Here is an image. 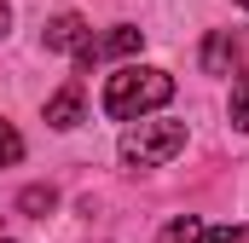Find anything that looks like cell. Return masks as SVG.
Here are the masks:
<instances>
[{
  "mask_svg": "<svg viewBox=\"0 0 249 243\" xmlns=\"http://www.w3.org/2000/svg\"><path fill=\"white\" fill-rule=\"evenodd\" d=\"M18 208H23L29 220H47V214L58 208V191H53V185H29V191L18 197Z\"/></svg>",
  "mask_w": 249,
  "mask_h": 243,
  "instance_id": "cell-6",
  "label": "cell"
},
{
  "mask_svg": "<svg viewBox=\"0 0 249 243\" xmlns=\"http://www.w3.org/2000/svg\"><path fill=\"white\" fill-rule=\"evenodd\" d=\"M174 151H186V127L180 122H139L122 133V162L127 168H157Z\"/></svg>",
  "mask_w": 249,
  "mask_h": 243,
  "instance_id": "cell-2",
  "label": "cell"
},
{
  "mask_svg": "<svg viewBox=\"0 0 249 243\" xmlns=\"http://www.w3.org/2000/svg\"><path fill=\"white\" fill-rule=\"evenodd\" d=\"M238 6H249V0H238Z\"/></svg>",
  "mask_w": 249,
  "mask_h": 243,
  "instance_id": "cell-13",
  "label": "cell"
},
{
  "mask_svg": "<svg viewBox=\"0 0 249 243\" xmlns=\"http://www.w3.org/2000/svg\"><path fill=\"white\" fill-rule=\"evenodd\" d=\"M162 243H203V220H197V214H180V220H168Z\"/></svg>",
  "mask_w": 249,
  "mask_h": 243,
  "instance_id": "cell-8",
  "label": "cell"
},
{
  "mask_svg": "<svg viewBox=\"0 0 249 243\" xmlns=\"http://www.w3.org/2000/svg\"><path fill=\"white\" fill-rule=\"evenodd\" d=\"M174 99V75L168 69H122L105 81V116L110 122H133L139 110H157Z\"/></svg>",
  "mask_w": 249,
  "mask_h": 243,
  "instance_id": "cell-1",
  "label": "cell"
},
{
  "mask_svg": "<svg viewBox=\"0 0 249 243\" xmlns=\"http://www.w3.org/2000/svg\"><path fill=\"white\" fill-rule=\"evenodd\" d=\"M87 41H93V35H87V23H81L75 12H58V17L47 23V47H53V52H81Z\"/></svg>",
  "mask_w": 249,
  "mask_h": 243,
  "instance_id": "cell-4",
  "label": "cell"
},
{
  "mask_svg": "<svg viewBox=\"0 0 249 243\" xmlns=\"http://www.w3.org/2000/svg\"><path fill=\"white\" fill-rule=\"evenodd\" d=\"M139 41H145L139 29H116V35H105V41H93V58H105V52H110V58H122V52H133Z\"/></svg>",
  "mask_w": 249,
  "mask_h": 243,
  "instance_id": "cell-7",
  "label": "cell"
},
{
  "mask_svg": "<svg viewBox=\"0 0 249 243\" xmlns=\"http://www.w3.org/2000/svg\"><path fill=\"white\" fill-rule=\"evenodd\" d=\"M209 243H249V226H220V232H203Z\"/></svg>",
  "mask_w": 249,
  "mask_h": 243,
  "instance_id": "cell-11",
  "label": "cell"
},
{
  "mask_svg": "<svg viewBox=\"0 0 249 243\" xmlns=\"http://www.w3.org/2000/svg\"><path fill=\"white\" fill-rule=\"evenodd\" d=\"M238 52H244V41H238L232 29H214V35L203 41V75H226V69L238 64Z\"/></svg>",
  "mask_w": 249,
  "mask_h": 243,
  "instance_id": "cell-3",
  "label": "cell"
},
{
  "mask_svg": "<svg viewBox=\"0 0 249 243\" xmlns=\"http://www.w3.org/2000/svg\"><path fill=\"white\" fill-rule=\"evenodd\" d=\"M18 156H23V139H18V127H6V122H0V168H6V162H18Z\"/></svg>",
  "mask_w": 249,
  "mask_h": 243,
  "instance_id": "cell-10",
  "label": "cell"
},
{
  "mask_svg": "<svg viewBox=\"0 0 249 243\" xmlns=\"http://www.w3.org/2000/svg\"><path fill=\"white\" fill-rule=\"evenodd\" d=\"M6 23H12V6H6V0H0V35H6Z\"/></svg>",
  "mask_w": 249,
  "mask_h": 243,
  "instance_id": "cell-12",
  "label": "cell"
},
{
  "mask_svg": "<svg viewBox=\"0 0 249 243\" xmlns=\"http://www.w3.org/2000/svg\"><path fill=\"white\" fill-rule=\"evenodd\" d=\"M47 122H53V127H75V122H81V81H70L58 99L47 104Z\"/></svg>",
  "mask_w": 249,
  "mask_h": 243,
  "instance_id": "cell-5",
  "label": "cell"
},
{
  "mask_svg": "<svg viewBox=\"0 0 249 243\" xmlns=\"http://www.w3.org/2000/svg\"><path fill=\"white\" fill-rule=\"evenodd\" d=\"M232 122H238V127H249V69L232 81Z\"/></svg>",
  "mask_w": 249,
  "mask_h": 243,
  "instance_id": "cell-9",
  "label": "cell"
}]
</instances>
